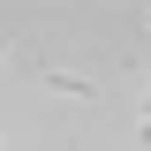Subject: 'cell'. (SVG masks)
<instances>
[{
  "instance_id": "1",
  "label": "cell",
  "mask_w": 151,
  "mask_h": 151,
  "mask_svg": "<svg viewBox=\"0 0 151 151\" xmlns=\"http://www.w3.org/2000/svg\"><path fill=\"white\" fill-rule=\"evenodd\" d=\"M38 83H45V91H60V98H91V83H83V76H60V68H38Z\"/></svg>"
}]
</instances>
